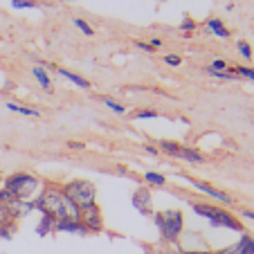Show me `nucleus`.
<instances>
[{"instance_id":"1","label":"nucleus","mask_w":254,"mask_h":254,"mask_svg":"<svg viewBox=\"0 0 254 254\" xmlns=\"http://www.w3.org/2000/svg\"><path fill=\"white\" fill-rule=\"evenodd\" d=\"M32 202H34V209L41 211V214L52 216L54 221H67V218L70 221H79L81 218V209L63 193L61 185L43 183L39 198H34Z\"/></svg>"},{"instance_id":"2","label":"nucleus","mask_w":254,"mask_h":254,"mask_svg":"<svg viewBox=\"0 0 254 254\" xmlns=\"http://www.w3.org/2000/svg\"><path fill=\"white\" fill-rule=\"evenodd\" d=\"M191 209L196 211L198 216L207 218L211 227H225V230H232V232H243V223L236 218L232 211H227L225 207H218V205H209V202H198L193 200L191 202Z\"/></svg>"},{"instance_id":"3","label":"nucleus","mask_w":254,"mask_h":254,"mask_svg":"<svg viewBox=\"0 0 254 254\" xmlns=\"http://www.w3.org/2000/svg\"><path fill=\"white\" fill-rule=\"evenodd\" d=\"M153 223H155V227H158L160 239H162L164 243H178L185 232V216L180 209L155 211Z\"/></svg>"},{"instance_id":"4","label":"nucleus","mask_w":254,"mask_h":254,"mask_svg":"<svg viewBox=\"0 0 254 254\" xmlns=\"http://www.w3.org/2000/svg\"><path fill=\"white\" fill-rule=\"evenodd\" d=\"M41 185L43 183H41L39 178L34 176V173H27V171H16L2 180V187H5L14 198H18V200H32V196L39 191Z\"/></svg>"},{"instance_id":"5","label":"nucleus","mask_w":254,"mask_h":254,"mask_svg":"<svg viewBox=\"0 0 254 254\" xmlns=\"http://www.w3.org/2000/svg\"><path fill=\"white\" fill-rule=\"evenodd\" d=\"M61 189L79 209H86L97 202V187L90 180H70V183L61 185Z\"/></svg>"},{"instance_id":"6","label":"nucleus","mask_w":254,"mask_h":254,"mask_svg":"<svg viewBox=\"0 0 254 254\" xmlns=\"http://www.w3.org/2000/svg\"><path fill=\"white\" fill-rule=\"evenodd\" d=\"M79 221L86 225L88 234H99V232H104V216H101V209L97 202L86 207V209H81V218H79Z\"/></svg>"},{"instance_id":"7","label":"nucleus","mask_w":254,"mask_h":254,"mask_svg":"<svg viewBox=\"0 0 254 254\" xmlns=\"http://www.w3.org/2000/svg\"><path fill=\"white\" fill-rule=\"evenodd\" d=\"M133 207L139 211L142 216H153V198H151V191L149 187H137L133 191V198H130Z\"/></svg>"},{"instance_id":"8","label":"nucleus","mask_w":254,"mask_h":254,"mask_svg":"<svg viewBox=\"0 0 254 254\" xmlns=\"http://www.w3.org/2000/svg\"><path fill=\"white\" fill-rule=\"evenodd\" d=\"M189 183H191L200 193H207L209 198H216V200L223 202V205H232V202H234V200H232L230 193H225V191H221V189L211 187L209 183H200V180H193V178H189Z\"/></svg>"},{"instance_id":"9","label":"nucleus","mask_w":254,"mask_h":254,"mask_svg":"<svg viewBox=\"0 0 254 254\" xmlns=\"http://www.w3.org/2000/svg\"><path fill=\"white\" fill-rule=\"evenodd\" d=\"M7 211H9L11 221L18 223L20 218L29 216L32 211H36V209H34V202H32V200H18V198H14V200H11L9 205H7Z\"/></svg>"},{"instance_id":"10","label":"nucleus","mask_w":254,"mask_h":254,"mask_svg":"<svg viewBox=\"0 0 254 254\" xmlns=\"http://www.w3.org/2000/svg\"><path fill=\"white\" fill-rule=\"evenodd\" d=\"M57 232L61 234H74V236H90L81 221H57Z\"/></svg>"},{"instance_id":"11","label":"nucleus","mask_w":254,"mask_h":254,"mask_svg":"<svg viewBox=\"0 0 254 254\" xmlns=\"http://www.w3.org/2000/svg\"><path fill=\"white\" fill-rule=\"evenodd\" d=\"M54 232H57V221H54L52 216H48V214H41L39 225H36V234L39 236H50V234H54Z\"/></svg>"},{"instance_id":"12","label":"nucleus","mask_w":254,"mask_h":254,"mask_svg":"<svg viewBox=\"0 0 254 254\" xmlns=\"http://www.w3.org/2000/svg\"><path fill=\"white\" fill-rule=\"evenodd\" d=\"M158 151L164 155H171V158H180V151H183V144L173 142V139H160L158 142Z\"/></svg>"},{"instance_id":"13","label":"nucleus","mask_w":254,"mask_h":254,"mask_svg":"<svg viewBox=\"0 0 254 254\" xmlns=\"http://www.w3.org/2000/svg\"><path fill=\"white\" fill-rule=\"evenodd\" d=\"M180 160H185V162H189V164H202L205 162V155H202L198 149L183 146V151H180Z\"/></svg>"},{"instance_id":"14","label":"nucleus","mask_w":254,"mask_h":254,"mask_svg":"<svg viewBox=\"0 0 254 254\" xmlns=\"http://www.w3.org/2000/svg\"><path fill=\"white\" fill-rule=\"evenodd\" d=\"M57 72H59V74H61V77H65L67 81H72V83H74V86L83 88V90H88V88H90V81H88V79L79 77V74H74V72L65 70V67H57Z\"/></svg>"},{"instance_id":"15","label":"nucleus","mask_w":254,"mask_h":254,"mask_svg":"<svg viewBox=\"0 0 254 254\" xmlns=\"http://www.w3.org/2000/svg\"><path fill=\"white\" fill-rule=\"evenodd\" d=\"M207 29L211 34H216V36H221V39H230V29L223 25L221 18H209L207 20Z\"/></svg>"},{"instance_id":"16","label":"nucleus","mask_w":254,"mask_h":254,"mask_svg":"<svg viewBox=\"0 0 254 254\" xmlns=\"http://www.w3.org/2000/svg\"><path fill=\"white\" fill-rule=\"evenodd\" d=\"M32 74H34V79H36V81L41 83V88H45V90H50V88H52V81H50L48 72H45L41 65H36V67H34V70H32Z\"/></svg>"},{"instance_id":"17","label":"nucleus","mask_w":254,"mask_h":254,"mask_svg":"<svg viewBox=\"0 0 254 254\" xmlns=\"http://www.w3.org/2000/svg\"><path fill=\"white\" fill-rule=\"evenodd\" d=\"M144 183H146V185H153V187H164V185H167V178H164L162 173L146 171V173H144Z\"/></svg>"},{"instance_id":"18","label":"nucleus","mask_w":254,"mask_h":254,"mask_svg":"<svg viewBox=\"0 0 254 254\" xmlns=\"http://www.w3.org/2000/svg\"><path fill=\"white\" fill-rule=\"evenodd\" d=\"M7 108H9L11 113H20V115H27V117H39L41 113L36 111V108H27V106H20V104H7Z\"/></svg>"},{"instance_id":"19","label":"nucleus","mask_w":254,"mask_h":254,"mask_svg":"<svg viewBox=\"0 0 254 254\" xmlns=\"http://www.w3.org/2000/svg\"><path fill=\"white\" fill-rule=\"evenodd\" d=\"M214 254H245V248H243V241H236V243L227 245V248H221V250H216Z\"/></svg>"},{"instance_id":"20","label":"nucleus","mask_w":254,"mask_h":254,"mask_svg":"<svg viewBox=\"0 0 254 254\" xmlns=\"http://www.w3.org/2000/svg\"><path fill=\"white\" fill-rule=\"evenodd\" d=\"M14 234H16V223L14 221L0 225V241H9Z\"/></svg>"},{"instance_id":"21","label":"nucleus","mask_w":254,"mask_h":254,"mask_svg":"<svg viewBox=\"0 0 254 254\" xmlns=\"http://www.w3.org/2000/svg\"><path fill=\"white\" fill-rule=\"evenodd\" d=\"M232 72H234L236 77H245V79H250V81H254V70H252V67L239 65V67H232Z\"/></svg>"},{"instance_id":"22","label":"nucleus","mask_w":254,"mask_h":254,"mask_svg":"<svg viewBox=\"0 0 254 254\" xmlns=\"http://www.w3.org/2000/svg\"><path fill=\"white\" fill-rule=\"evenodd\" d=\"M104 104H106V106H108V108H111V111H113V113H120V115H122V113H126V106H122V104H120V101L111 99V97H104Z\"/></svg>"},{"instance_id":"23","label":"nucleus","mask_w":254,"mask_h":254,"mask_svg":"<svg viewBox=\"0 0 254 254\" xmlns=\"http://www.w3.org/2000/svg\"><path fill=\"white\" fill-rule=\"evenodd\" d=\"M241 241H243L245 254H254V236H252V234H248V232H243V236H241Z\"/></svg>"},{"instance_id":"24","label":"nucleus","mask_w":254,"mask_h":254,"mask_svg":"<svg viewBox=\"0 0 254 254\" xmlns=\"http://www.w3.org/2000/svg\"><path fill=\"white\" fill-rule=\"evenodd\" d=\"M11 7H16V9H32V7H36V0H11Z\"/></svg>"},{"instance_id":"25","label":"nucleus","mask_w":254,"mask_h":254,"mask_svg":"<svg viewBox=\"0 0 254 254\" xmlns=\"http://www.w3.org/2000/svg\"><path fill=\"white\" fill-rule=\"evenodd\" d=\"M74 25L79 27V32H81V34H86V36H92V27L83 18H74Z\"/></svg>"},{"instance_id":"26","label":"nucleus","mask_w":254,"mask_h":254,"mask_svg":"<svg viewBox=\"0 0 254 254\" xmlns=\"http://www.w3.org/2000/svg\"><path fill=\"white\" fill-rule=\"evenodd\" d=\"M135 120H155V117H158V113L155 111H146V108H144V111H137L135 113Z\"/></svg>"},{"instance_id":"27","label":"nucleus","mask_w":254,"mask_h":254,"mask_svg":"<svg viewBox=\"0 0 254 254\" xmlns=\"http://www.w3.org/2000/svg\"><path fill=\"white\" fill-rule=\"evenodd\" d=\"M11 200H14V196H11L5 187H0V205H9Z\"/></svg>"},{"instance_id":"28","label":"nucleus","mask_w":254,"mask_h":254,"mask_svg":"<svg viewBox=\"0 0 254 254\" xmlns=\"http://www.w3.org/2000/svg\"><path fill=\"white\" fill-rule=\"evenodd\" d=\"M164 63H167V65H180V63H183V59L178 57V54H167V57H164Z\"/></svg>"},{"instance_id":"29","label":"nucleus","mask_w":254,"mask_h":254,"mask_svg":"<svg viewBox=\"0 0 254 254\" xmlns=\"http://www.w3.org/2000/svg\"><path fill=\"white\" fill-rule=\"evenodd\" d=\"M5 223H11V216L7 211V205H0V225H5Z\"/></svg>"},{"instance_id":"30","label":"nucleus","mask_w":254,"mask_h":254,"mask_svg":"<svg viewBox=\"0 0 254 254\" xmlns=\"http://www.w3.org/2000/svg\"><path fill=\"white\" fill-rule=\"evenodd\" d=\"M211 70H216V72H225L227 70V63L223 61V59H216V61H211Z\"/></svg>"},{"instance_id":"31","label":"nucleus","mask_w":254,"mask_h":254,"mask_svg":"<svg viewBox=\"0 0 254 254\" xmlns=\"http://www.w3.org/2000/svg\"><path fill=\"white\" fill-rule=\"evenodd\" d=\"M239 52L243 54L245 59H252V50H250V45L245 43V41H239Z\"/></svg>"},{"instance_id":"32","label":"nucleus","mask_w":254,"mask_h":254,"mask_svg":"<svg viewBox=\"0 0 254 254\" xmlns=\"http://www.w3.org/2000/svg\"><path fill=\"white\" fill-rule=\"evenodd\" d=\"M180 254H214V250H207V248H202V250H180Z\"/></svg>"},{"instance_id":"33","label":"nucleus","mask_w":254,"mask_h":254,"mask_svg":"<svg viewBox=\"0 0 254 254\" xmlns=\"http://www.w3.org/2000/svg\"><path fill=\"white\" fill-rule=\"evenodd\" d=\"M180 27H183L185 32H191V29H196V23H193L191 18H185V20H183V25H180Z\"/></svg>"},{"instance_id":"34","label":"nucleus","mask_w":254,"mask_h":254,"mask_svg":"<svg viewBox=\"0 0 254 254\" xmlns=\"http://www.w3.org/2000/svg\"><path fill=\"white\" fill-rule=\"evenodd\" d=\"M135 45H137L139 50H146V52H153V48H151V43H144V41H137V43H135Z\"/></svg>"},{"instance_id":"35","label":"nucleus","mask_w":254,"mask_h":254,"mask_svg":"<svg viewBox=\"0 0 254 254\" xmlns=\"http://www.w3.org/2000/svg\"><path fill=\"white\" fill-rule=\"evenodd\" d=\"M144 151H146L149 155H158V153H160V151L155 149V146H151V144H146V146H144Z\"/></svg>"},{"instance_id":"36","label":"nucleus","mask_w":254,"mask_h":254,"mask_svg":"<svg viewBox=\"0 0 254 254\" xmlns=\"http://www.w3.org/2000/svg\"><path fill=\"white\" fill-rule=\"evenodd\" d=\"M67 146H70V149H83L81 142H67Z\"/></svg>"},{"instance_id":"37","label":"nucleus","mask_w":254,"mask_h":254,"mask_svg":"<svg viewBox=\"0 0 254 254\" xmlns=\"http://www.w3.org/2000/svg\"><path fill=\"white\" fill-rule=\"evenodd\" d=\"M149 43H151V48H160V45H162V41H160V39H153V41H149Z\"/></svg>"},{"instance_id":"38","label":"nucleus","mask_w":254,"mask_h":254,"mask_svg":"<svg viewBox=\"0 0 254 254\" xmlns=\"http://www.w3.org/2000/svg\"><path fill=\"white\" fill-rule=\"evenodd\" d=\"M243 216H245V218H250V221H254V211L245 209V211H243Z\"/></svg>"},{"instance_id":"39","label":"nucleus","mask_w":254,"mask_h":254,"mask_svg":"<svg viewBox=\"0 0 254 254\" xmlns=\"http://www.w3.org/2000/svg\"><path fill=\"white\" fill-rule=\"evenodd\" d=\"M0 187H2V176H0Z\"/></svg>"},{"instance_id":"40","label":"nucleus","mask_w":254,"mask_h":254,"mask_svg":"<svg viewBox=\"0 0 254 254\" xmlns=\"http://www.w3.org/2000/svg\"><path fill=\"white\" fill-rule=\"evenodd\" d=\"M67 2H72V0H67Z\"/></svg>"}]
</instances>
